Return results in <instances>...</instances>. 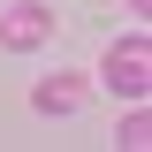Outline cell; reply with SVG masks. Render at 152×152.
Wrapping results in <instances>:
<instances>
[{
	"instance_id": "4",
	"label": "cell",
	"mask_w": 152,
	"mask_h": 152,
	"mask_svg": "<svg viewBox=\"0 0 152 152\" xmlns=\"http://www.w3.org/2000/svg\"><path fill=\"white\" fill-rule=\"evenodd\" d=\"M145 145H152V122L129 114V122H122V152H145Z\"/></svg>"
},
{
	"instance_id": "1",
	"label": "cell",
	"mask_w": 152,
	"mask_h": 152,
	"mask_svg": "<svg viewBox=\"0 0 152 152\" xmlns=\"http://www.w3.org/2000/svg\"><path fill=\"white\" fill-rule=\"evenodd\" d=\"M107 84L122 99H145L152 91V46H145V38H122V46L107 53Z\"/></svg>"
},
{
	"instance_id": "2",
	"label": "cell",
	"mask_w": 152,
	"mask_h": 152,
	"mask_svg": "<svg viewBox=\"0 0 152 152\" xmlns=\"http://www.w3.org/2000/svg\"><path fill=\"white\" fill-rule=\"evenodd\" d=\"M46 38H53V15H46L38 0H15V8L0 15V46H8V53H31V46H46Z\"/></svg>"
},
{
	"instance_id": "3",
	"label": "cell",
	"mask_w": 152,
	"mask_h": 152,
	"mask_svg": "<svg viewBox=\"0 0 152 152\" xmlns=\"http://www.w3.org/2000/svg\"><path fill=\"white\" fill-rule=\"evenodd\" d=\"M31 107H38V114H76V107H84V76H69V69L46 76V84L31 91Z\"/></svg>"
},
{
	"instance_id": "5",
	"label": "cell",
	"mask_w": 152,
	"mask_h": 152,
	"mask_svg": "<svg viewBox=\"0 0 152 152\" xmlns=\"http://www.w3.org/2000/svg\"><path fill=\"white\" fill-rule=\"evenodd\" d=\"M129 8H137V15H145V8H152V0H129Z\"/></svg>"
}]
</instances>
